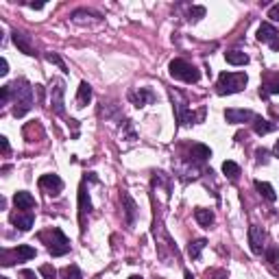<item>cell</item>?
<instances>
[{"label":"cell","mask_w":279,"mask_h":279,"mask_svg":"<svg viewBox=\"0 0 279 279\" xmlns=\"http://www.w3.org/2000/svg\"><path fill=\"white\" fill-rule=\"evenodd\" d=\"M9 90H11L13 102H16V107H13V116H16V118H22V116L33 107V90H31V85H28L26 81H16V83L9 85Z\"/></svg>","instance_id":"1"},{"label":"cell","mask_w":279,"mask_h":279,"mask_svg":"<svg viewBox=\"0 0 279 279\" xmlns=\"http://www.w3.org/2000/svg\"><path fill=\"white\" fill-rule=\"evenodd\" d=\"M247 75L244 72H223L218 76L216 83V92L220 96L225 94H236V92H242L244 85H247Z\"/></svg>","instance_id":"2"},{"label":"cell","mask_w":279,"mask_h":279,"mask_svg":"<svg viewBox=\"0 0 279 279\" xmlns=\"http://www.w3.org/2000/svg\"><path fill=\"white\" fill-rule=\"evenodd\" d=\"M170 99H173V109H175V114H177L179 125H188V122H194V120H199V122L203 120L205 109H201L197 116L190 114V109H188V101H185L183 96L179 94V92H170Z\"/></svg>","instance_id":"3"},{"label":"cell","mask_w":279,"mask_h":279,"mask_svg":"<svg viewBox=\"0 0 279 279\" xmlns=\"http://www.w3.org/2000/svg\"><path fill=\"white\" fill-rule=\"evenodd\" d=\"M168 70H170V76H175V79H179V81H185V83H199V79H201L197 68L190 66V63L183 59H173Z\"/></svg>","instance_id":"4"},{"label":"cell","mask_w":279,"mask_h":279,"mask_svg":"<svg viewBox=\"0 0 279 279\" xmlns=\"http://www.w3.org/2000/svg\"><path fill=\"white\" fill-rule=\"evenodd\" d=\"M70 251V240L61 233V229H52L51 231V240H48V253L52 257H61Z\"/></svg>","instance_id":"5"},{"label":"cell","mask_w":279,"mask_h":279,"mask_svg":"<svg viewBox=\"0 0 279 279\" xmlns=\"http://www.w3.org/2000/svg\"><path fill=\"white\" fill-rule=\"evenodd\" d=\"M257 40L264 42V44H268L273 51H279V33H277V28L273 26L271 22H262V24H259Z\"/></svg>","instance_id":"6"},{"label":"cell","mask_w":279,"mask_h":279,"mask_svg":"<svg viewBox=\"0 0 279 279\" xmlns=\"http://www.w3.org/2000/svg\"><path fill=\"white\" fill-rule=\"evenodd\" d=\"M63 94H66V83L61 79H52L51 81V105L57 114H63Z\"/></svg>","instance_id":"7"},{"label":"cell","mask_w":279,"mask_h":279,"mask_svg":"<svg viewBox=\"0 0 279 279\" xmlns=\"http://www.w3.org/2000/svg\"><path fill=\"white\" fill-rule=\"evenodd\" d=\"M40 188L51 197H57V194L63 190V181L57 177V175H42L40 177Z\"/></svg>","instance_id":"8"},{"label":"cell","mask_w":279,"mask_h":279,"mask_svg":"<svg viewBox=\"0 0 279 279\" xmlns=\"http://www.w3.org/2000/svg\"><path fill=\"white\" fill-rule=\"evenodd\" d=\"M264 231L262 227H257V225H251L249 227V244H251V251L255 253V255H259L264 249Z\"/></svg>","instance_id":"9"},{"label":"cell","mask_w":279,"mask_h":279,"mask_svg":"<svg viewBox=\"0 0 279 279\" xmlns=\"http://www.w3.org/2000/svg\"><path fill=\"white\" fill-rule=\"evenodd\" d=\"M225 118H227V122H231V125H242V122L255 120V116L249 109H227L225 111Z\"/></svg>","instance_id":"10"},{"label":"cell","mask_w":279,"mask_h":279,"mask_svg":"<svg viewBox=\"0 0 279 279\" xmlns=\"http://www.w3.org/2000/svg\"><path fill=\"white\" fill-rule=\"evenodd\" d=\"M11 223L22 231H28L33 227V223H35V216H33V212H16L11 214Z\"/></svg>","instance_id":"11"},{"label":"cell","mask_w":279,"mask_h":279,"mask_svg":"<svg viewBox=\"0 0 279 279\" xmlns=\"http://www.w3.org/2000/svg\"><path fill=\"white\" fill-rule=\"evenodd\" d=\"M155 99V94L149 90V87H140V90H135V92H131L129 94V101L133 102L135 107H144V105H149L151 101Z\"/></svg>","instance_id":"12"},{"label":"cell","mask_w":279,"mask_h":279,"mask_svg":"<svg viewBox=\"0 0 279 279\" xmlns=\"http://www.w3.org/2000/svg\"><path fill=\"white\" fill-rule=\"evenodd\" d=\"M13 44L24 52V55H35V48L31 44V37L26 33H20V31H13Z\"/></svg>","instance_id":"13"},{"label":"cell","mask_w":279,"mask_h":279,"mask_svg":"<svg viewBox=\"0 0 279 279\" xmlns=\"http://www.w3.org/2000/svg\"><path fill=\"white\" fill-rule=\"evenodd\" d=\"M268 94H279V72H275V75H268L266 83L259 87V96H262V99H266Z\"/></svg>","instance_id":"14"},{"label":"cell","mask_w":279,"mask_h":279,"mask_svg":"<svg viewBox=\"0 0 279 279\" xmlns=\"http://www.w3.org/2000/svg\"><path fill=\"white\" fill-rule=\"evenodd\" d=\"M13 203H16L18 209H24V212H28L31 207H35V199H33L31 192H16V197H13Z\"/></svg>","instance_id":"15"},{"label":"cell","mask_w":279,"mask_h":279,"mask_svg":"<svg viewBox=\"0 0 279 279\" xmlns=\"http://www.w3.org/2000/svg\"><path fill=\"white\" fill-rule=\"evenodd\" d=\"M225 59L231 63V66H244V63H249V55L242 51H229V52H225Z\"/></svg>","instance_id":"16"},{"label":"cell","mask_w":279,"mask_h":279,"mask_svg":"<svg viewBox=\"0 0 279 279\" xmlns=\"http://www.w3.org/2000/svg\"><path fill=\"white\" fill-rule=\"evenodd\" d=\"M194 218H197V223L201 225V227H209V225H214V214H212V209L199 207L197 212H194Z\"/></svg>","instance_id":"17"},{"label":"cell","mask_w":279,"mask_h":279,"mask_svg":"<svg viewBox=\"0 0 279 279\" xmlns=\"http://www.w3.org/2000/svg\"><path fill=\"white\" fill-rule=\"evenodd\" d=\"M90 101H92V87L87 85L85 81H83L81 85H79V92H76V105H79V107H85Z\"/></svg>","instance_id":"18"},{"label":"cell","mask_w":279,"mask_h":279,"mask_svg":"<svg viewBox=\"0 0 279 279\" xmlns=\"http://www.w3.org/2000/svg\"><path fill=\"white\" fill-rule=\"evenodd\" d=\"M13 253H16V257L22 259V262H26V259H33V257L37 255V251H35L33 247H28V244H18Z\"/></svg>","instance_id":"19"},{"label":"cell","mask_w":279,"mask_h":279,"mask_svg":"<svg viewBox=\"0 0 279 279\" xmlns=\"http://www.w3.org/2000/svg\"><path fill=\"white\" fill-rule=\"evenodd\" d=\"M255 190L259 194H262L266 201H275L277 199V194H275V190H273V185L271 183H266V181H255Z\"/></svg>","instance_id":"20"},{"label":"cell","mask_w":279,"mask_h":279,"mask_svg":"<svg viewBox=\"0 0 279 279\" xmlns=\"http://www.w3.org/2000/svg\"><path fill=\"white\" fill-rule=\"evenodd\" d=\"M190 155H192V159H197V161H205L207 157H212V151H209L205 144H194L192 151H190Z\"/></svg>","instance_id":"21"},{"label":"cell","mask_w":279,"mask_h":279,"mask_svg":"<svg viewBox=\"0 0 279 279\" xmlns=\"http://www.w3.org/2000/svg\"><path fill=\"white\" fill-rule=\"evenodd\" d=\"M79 209H81V220L85 214H90L92 212V203H90V197H87V192H85V188L81 185V190H79Z\"/></svg>","instance_id":"22"},{"label":"cell","mask_w":279,"mask_h":279,"mask_svg":"<svg viewBox=\"0 0 279 279\" xmlns=\"http://www.w3.org/2000/svg\"><path fill=\"white\" fill-rule=\"evenodd\" d=\"M205 240L203 238H199V240H192V242H190V247H188V255L192 257V259H199L201 257V251H203L205 249Z\"/></svg>","instance_id":"23"},{"label":"cell","mask_w":279,"mask_h":279,"mask_svg":"<svg viewBox=\"0 0 279 279\" xmlns=\"http://www.w3.org/2000/svg\"><path fill=\"white\" fill-rule=\"evenodd\" d=\"M122 201H125L127 223H129V225H133V220H135V203H133V199H131L129 194H122Z\"/></svg>","instance_id":"24"},{"label":"cell","mask_w":279,"mask_h":279,"mask_svg":"<svg viewBox=\"0 0 279 279\" xmlns=\"http://www.w3.org/2000/svg\"><path fill=\"white\" fill-rule=\"evenodd\" d=\"M266 262H268V266L279 275V249L277 247H271L266 251Z\"/></svg>","instance_id":"25"},{"label":"cell","mask_w":279,"mask_h":279,"mask_svg":"<svg viewBox=\"0 0 279 279\" xmlns=\"http://www.w3.org/2000/svg\"><path fill=\"white\" fill-rule=\"evenodd\" d=\"M253 129H255L257 135H264V133H268V131L275 129V125H273V122H268V120L255 118V122H253Z\"/></svg>","instance_id":"26"},{"label":"cell","mask_w":279,"mask_h":279,"mask_svg":"<svg viewBox=\"0 0 279 279\" xmlns=\"http://www.w3.org/2000/svg\"><path fill=\"white\" fill-rule=\"evenodd\" d=\"M223 173L227 175L231 181H236L238 175H240V166L236 164V161H225V164H223Z\"/></svg>","instance_id":"27"},{"label":"cell","mask_w":279,"mask_h":279,"mask_svg":"<svg viewBox=\"0 0 279 279\" xmlns=\"http://www.w3.org/2000/svg\"><path fill=\"white\" fill-rule=\"evenodd\" d=\"M59 275H61V279H81V271L72 264V266H63Z\"/></svg>","instance_id":"28"},{"label":"cell","mask_w":279,"mask_h":279,"mask_svg":"<svg viewBox=\"0 0 279 279\" xmlns=\"http://www.w3.org/2000/svg\"><path fill=\"white\" fill-rule=\"evenodd\" d=\"M40 275L44 279H57V271L51 266V264H44V266L40 268Z\"/></svg>","instance_id":"29"},{"label":"cell","mask_w":279,"mask_h":279,"mask_svg":"<svg viewBox=\"0 0 279 279\" xmlns=\"http://www.w3.org/2000/svg\"><path fill=\"white\" fill-rule=\"evenodd\" d=\"M46 59L51 61V63H55V66H59V70H63V72H68V68H66V63L61 61V57L59 55H55V52H51V55H46Z\"/></svg>","instance_id":"30"},{"label":"cell","mask_w":279,"mask_h":279,"mask_svg":"<svg viewBox=\"0 0 279 279\" xmlns=\"http://www.w3.org/2000/svg\"><path fill=\"white\" fill-rule=\"evenodd\" d=\"M203 16H205V9L203 7H192V9H190V20H192V22L201 20Z\"/></svg>","instance_id":"31"},{"label":"cell","mask_w":279,"mask_h":279,"mask_svg":"<svg viewBox=\"0 0 279 279\" xmlns=\"http://www.w3.org/2000/svg\"><path fill=\"white\" fill-rule=\"evenodd\" d=\"M268 18H271L273 22H279V4H273V7L268 9Z\"/></svg>","instance_id":"32"},{"label":"cell","mask_w":279,"mask_h":279,"mask_svg":"<svg viewBox=\"0 0 279 279\" xmlns=\"http://www.w3.org/2000/svg\"><path fill=\"white\" fill-rule=\"evenodd\" d=\"M9 96H11V90H9V85L0 87V102H2V105L9 101Z\"/></svg>","instance_id":"33"},{"label":"cell","mask_w":279,"mask_h":279,"mask_svg":"<svg viewBox=\"0 0 279 279\" xmlns=\"http://www.w3.org/2000/svg\"><path fill=\"white\" fill-rule=\"evenodd\" d=\"M205 277H207V279H227V273H225V271H212V273H207Z\"/></svg>","instance_id":"34"},{"label":"cell","mask_w":279,"mask_h":279,"mask_svg":"<svg viewBox=\"0 0 279 279\" xmlns=\"http://www.w3.org/2000/svg\"><path fill=\"white\" fill-rule=\"evenodd\" d=\"M9 75V63L7 59H0V76H7Z\"/></svg>","instance_id":"35"},{"label":"cell","mask_w":279,"mask_h":279,"mask_svg":"<svg viewBox=\"0 0 279 279\" xmlns=\"http://www.w3.org/2000/svg\"><path fill=\"white\" fill-rule=\"evenodd\" d=\"M0 149H2V153H4V155H9V140L4 138V135L0 138Z\"/></svg>","instance_id":"36"},{"label":"cell","mask_w":279,"mask_h":279,"mask_svg":"<svg viewBox=\"0 0 279 279\" xmlns=\"http://www.w3.org/2000/svg\"><path fill=\"white\" fill-rule=\"evenodd\" d=\"M22 277L24 279H37V275L33 271H22Z\"/></svg>","instance_id":"37"},{"label":"cell","mask_w":279,"mask_h":279,"mask_svg":"<svg viewBox=\"0 0 279 279\" xmlns=\"http://www.w3.org/2000/svg\"><path fill=\"white\" fill-rule=\"evenodd\" d=\"M257 159H259V161H266V151H264V149L257 151Z\"/></svg>","instance_id":"38"},{"label":"cell","mask_w":279,"mask_h":279,"mask_svg":"<svg viewBox=\"0 0 279 279\" xmlns=\"http://www.w3.org/2000/svg\"><path fill=\"white\" fill-rule=\"evenodd\" d=\"M28 7H31V9H44V2H31Z\"/></svg>","instance_id":"39"},{"label":"cell","mask_w":279,"mask_h":279,"mask_svg":"<svg viewBox=\"0 0 279 279\" xmlns=\"http://www.w3.org/2000/svg\"><path fill=\"white\" fill-rule=\"evenodd\" d=\"M273 153H275V155H277V157H279V140L275 142V149H273Z\"/></svg>","instance_id":"40"},{"label":"cell","mask_w":279,"mask_h":279,"mask_svg":"<svg viewBox=\"0 0 279 279\" xmlns=\"http://www.w3.org/2000/svg\"><path fill=\"white\" fill-rule=\"evenodd\" d=\"M185 279H192V275H190V271H185Z\"/></svg>","instance_id":"41"},{"label":"cell","mask_w":279,"mask_h":279,"mask_svg":"<svg viewBox=\"0 0 279 279\" xmlns=\"http://www.w3.org/2000/svg\"><path fill=\"white\" fill-rule=\"evenodd\" d=\"M129 279H142V277H140V275H131Z\"/></svg>","instance_id":"42"}]
</instances>
